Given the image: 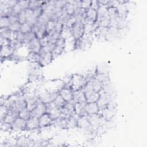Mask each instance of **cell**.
I'll list each match as a JSON object with an SVG mask.
<instances>
[{
  "label": "cell",
  "instance_id": "cell-1",
  "mask_svg": "<svg viewBox=\"0 0 147 147\" xmlns=\"http://www.w3.org/2000/svg\"><path fill=\"white\" fill-rule=\"evenodd\" d=\"M87 83V80L83 75L75 74L73 75L69 83L67 84L74 91L82 90Z\"/></svg>",
  "mask_w": 147,
  "mask_h": 147
},
{
  "label": "cell",
  "instance_id": "cell-2",
  "mask_svg": "<svg viewBox=\"0 0 147 147\" xmlns=\"http://www.w3.org/2000/svg\"><path fill=\"white\" fill-rule=\"evenodd\" d=\"M58 94L59 92L57 91L50 90H45L40 92L37 96L41 102L47 105L52 102Z\"/></svg>",
  "mask_w": 147,
  "mask_h": 147
},
{
  "label": "cell",
  "instance_id": "cell-3",
  "mask_svg": "<svg viewBox=\"0 0 147 147\" xmlns=\"http://www.w3.org/2000/svg\"><path fill=\"white\" fill-rule=\"evenodd\" d=\"M65 40L61 36L55 43V47L52 52L53 60H55L60 55H61L65 51Z\"/></svg>",
  "mask_w": 147,
  "mask_h": 147
},
{
  "label": "cell",
  "instance_id": "cell-4",
  "mask_svg": "<svg viewBox=\"0 0 147 147\" xmlns=\"http://www.w3.org/2000/svg\"><path fill=\"white\" fill-rule=\"evenodd\" d=\"M72 36L75 40L82 38L84 33V24L82 21H76L71 28Z\"/></svg>",
  "mask_w": 147,
  "mask_h": 147
},
{
  "label": "cell",
  "instance_id": "cell-5",
  "mask_svg": "<svg viewBox=\"0 0 147 147\" xmlns=\"http://www.w3.org/2000/svg\"><path fill=\"white\" fill-rule=\"evenodd\" d=\"M74 91L68 86L65 84L59 91V94L65 100L66 102H73Z\"/></svg>",
  "mask_w": 147,
  "mask_h": 147
},
{
  "label": "cell",
  "instance_id": "cell-6",
  "mask_svg": "<svg viewBox=\"0 0 147 147\" xmlns=\"http://www.w3.org/2000/svg\"><path fill=\"white\" fill-rule=\"evenodd\" d=\"M12 131L14 132H20L26 130V121L18 117L11 124Z\"/></svg>",
  "mask_w": 147,
  "mask_h": 147
},
{
  "label": "cell",
  "instance_id": "cell-7",
  "mask_svg": "<svg viewBox=\"0 0 147 147\" xmlns=\"http://www.w3.org/2000/svg\"><path fill=\"white\" fill-rule=\"evenodd\" d=\"M87 116L92 129H98L101 126L102 121L103 119L99 114L87 115Z\"/></svg>",
  "mask_w": 147,
  "mask_h": 147
},
{
  "label": "cell",
  "instance_id": "cell-8",
  "mask_svg": "<svg viewBox=\"0 0 147 147\" xmlns=\"http://www.w3.org/2000/svg\"><path fill=\"white\" fill-rule=\"evenodd\" d=\"M26 45L29 52L37 53H40L42 47L40 40L36 37Z\"/></svg>",
  "mask_w": 147,
  "mask_h": 147
},
{
  "label": "cell",
  "instance_id": "cell-9",
  "mask_svg": "<svg viewBox=\"0 0 147 147\" xmlns=\"http://www.w3.org/2000/svg\"><path fill=\"white\" fill-rule=\"evenodd\" d=\"M47 113V106L45 103L39 100L36 107L31 111V116L40 118Z\"/></svg>",
  "mask_w": 147,
  "mask_h": 147
},
{
  "label": "cell",
  "instance_id": "cell-10",
  "mask_svg": "<svg viewBox=\"0 0 147 147\" xmlns=\"http://www.w3.org/2000/svg\"><path fill=\"white\" fill-rule=\"evenodd\" d=\"M74 104L75 103L74 102H66L64 106L61 108L63 115L65 117H69L74 115L75 114Z\"/></svg>",
  "mask_w": 147,
  "mask_h": 147
},
{
  "label": "cell",
  "instance_id": "cell-11",
  "mask_svg": "<svg viewBox=\"0 0 147 147\" xmlns=\"http://www.w3.org/2000/svg\"><path fill=\"white\" fill-rule=\"evenodd\" d=\"M38 129H40L38 118L32 116L26 121V130L34 131Z\"/></svg>",
  "mask_w": 147,
  "mask_h": 147
},
{
  "label": "cell",
  "instance_id": "cell-12",
  "mask_svg": "<svg viewBox=\"0 0 147 147\" xmlns=\"http://www.w3.org/2000/svg\"><path fill=\"white\" fill-rule=\"evenodd\" d=\"M78 127L83 129L85 130H91L92 129L87 115L78 118Z\"/></svg>",
  "mask_w": 147,
  "mask_h": 147
},
{
  "label": "cell",
  "instance_id": "cell-13",
  "mask_svg": "<svg viewBox=\"0 0 147 147\" xmlns=\"http://www.w3.org/2000/svg\"><path fill=\"white\" fill-rule=\"evenodd\" d=\"M38 121L40 129L48 127L49 126H52V123L53 120L51 119L49 115L47 113H45L40 118H38Z\"/></svg>",
  "mask_w": 147,
  "mask_h": 147
},
{
  "label": "cell",
  "instance_id": "cell-14",
  "mask_svg": "<svg viewBox=\"0 0 147 147\" xmlns=\"http://www.w3.org/2000/svg\"><path fill=\"white\" fill-rule=\"evenodd\" d=\"M40 58L38 62V64L41 67H45L49 64L53 60L52 52L45 53L42 54H40Z\"/></svg>",
  "mask_w": 147,
  "mask_h": 147
},
{
  "label": "cell",
  "instance_id": "cell-15",
  "mask_svg": "<svg viewBox=\"0 0 147 147\" xmlns=\"http://www.w3.org/2000/svg\"><path fill=\"white\" fill-rule=\"evenodd\" d=\"M14 50L10 46H3L1 47V60L3 59H7L11 57L14 53Z\"/></svg>",
  "mask_w": 147,
  "mask_h": 147
},
{
  "label": "cell",
  "instance_id": "cell-16",
  "mask_svg": "<svg viewBox=\"0 0 147 147\" xmlns=\"http://www.w3.org/2000/svg\"><path fill=\"white\" fill-rule=\"evenodd\" d=\"M73 102L75 103H87L86 97L82 90L74 91Z\"/></svg>",
  "mask_w": 147,
  "mask_h": 147
},
{
  "label": "cell",
  "instance_id": "cell-17",
  "mask_svg": "<svg viewBox=\"0 0 147 147\" xmlns=\"http://www.w3.org/2000/svg\"><path fill=\"white\" fill-rule=\"evenodd\" d=\"M18 113H19V111L16 110L11 109H9L7 114L6 115L5 119L2 121L12 124L13 122L18 117Z\"/></svg>",
  "mask_w": 147,
  "mask_h": 147
},
{
  "label": "cell",
  "instance_id": "cell-18",
  "mask_svg": "<svg viewBox=\"0 0 147 147\" xmlns=\"http://www.w3.org/2000/svg\"><path fill=\"white\" fill-rule=\"evenodd\" d=\"M86 103H75L74 104L75 115L78 117L87 115L86 112Z\"/></svg>",
  "mask_w": 147,
  "mask_h": 147
},
{
  "label": "cell",
  "instance_id": "cell-19",
  "mask_svg": "<svg viewBox=\"0 0 147 147\" xmlns=\"http://www.w3.org/2000/svg\"><path fill=\"white\" fill-rule=\"evenodd\" d=\"M100 111L97 103H86V112L87 115L99 114Z\"/></svg>",
  "mask_w": 147,
  "mask_h": 147
},
{
  "label": "cell",
  "instance_id": "cell-20",
  "mask_svg": "<svg viewBox=\"0 0 147 147\" xmlns=\"http://www.w3.org/2000/svg\"><path fill=\"white\" fill-rule=\"evenodd\" d=\"M97 10H95L92 8H90L86 11V21L96 22L97 20Z\"/></svg>",
  "mask_w": 147,
  "mask_h": 147
},
{
  "label": "cell",
  "instance_id": "cell-21",
  "mask_svg": "<svg viewBox=\"0 0 147 147\" xmlns=\"http://www.w3.org/2000/svg\"><path fill=\"white\" fill-rule=\"evenodd\" d=\"M79 117L75 114L73 116L67 117V129H71L78 127V118Z\"/></svg>",
  "mask_w": 147,
  "mask_h": 147
},
{
  "label": "cell",
  "instance_id": "cell-22",
  "mask_svg": "<svg viewBox=\"0 0 147 147\" xmlns=\"http://www.w3.org/2000/svg\"><path fill=\"white\" fill-rule=\"evenodd\" d=\"M60 36L65 40L73 37L71 28L66 25H64L60 33Z\"/></svg>",
  "mask_w": 147,
  "mask_h": 147
},
{
  "label": "cell",
  "instance_id": "cell-23",
  "mask_svg": "<svg viewBox=\"0 0 147 147\" xmlns=\"http://www.w3.org/2000/svg\"><path fill=\"white\" fill-rule=\"evenodd\" d=\"M90 81L91 82L92 85L93 86L94 90L95 91L99 92L100 91H101L103 90V83L101 82H100L99 80H98V79H96V78H95L94 77L91 78L90 80Z\"/></svg>",
  "mask_w": 147,
  "mask_h": 147
},
{
  "label": "cell",
  "instance_id": "cell-24",
  "mask_svg": "<svg viewBox=\"0 0 147 147\" xmlns=\"http://www.w3.org/2000/svg\"><path fill=\"white\" fill-rule=\"evenodd\" d=\"M33 143L35 142L33 140L29 139L26 137H21L17 140V145L18 146H31L33 145Z\"/></svg>",
  "mask_w": 147,
  "mask_h": 147
},
{
  "label": "cell",
  "instance_id": "cell-25",
  "mask_svg": "<svg viewBox=\"0 0 147 147\" xmlns=\"http://www.w3.org/2000/svg\"><path fill=\"white\" fill-rule=\"evenodd\" d=\"M63 11L69 16H73L74 14V6L70 1H67L65 6L63 9Z\"/></svg>",
  "mask_w": 147,
  "mask_h": 147
},
{
  "label": "cell",
  "instance_id": "cell-26",
  "mask_svg": "<svg viewBox=\"0 0 147 147\" xmlns=\"http://www.w3.org/2000/svg\"><path fill=\"white\" fill-rule=\"evenodd\" d=\"M27 59L33 63L38 64L40 56L39 53L29 52L27 55Z\"/></svg>",
  "mask_w": 147,
  "mask_h": 147
},
{
  "label": "cell",
  "instance_id": "cell-27",
  "mask_svg": "<svg viewBox=\"0 0 147 147\" xmlns=\"http://www.w3.org/2000/svg\"><path fill=\"white\" fill-rule=\"evenodd\" d=\"M83 90V91L84 92L85 96L86 97V100H87V98L94 91V88H93V86L92 85L91 82L89 80L87 82V83H86V84L85 85V86L82 89Z\"/></svg>",
  "mask_w": 147,
  "mask_h": 147
},
{
  "label": "cell",
  "instance_id": "cell-28",
  "mask_svg": "<svg viewBox=\"0 0 147 147\" xmlns=\"http://www.w3.org/2000/svg\"><path fill=\"white\" fill-rule=\"evenodd\" d=\"M100 98V94L98 92L94 91L87 98V103H96Z\"/></svg>",
  "mask_w": 147,
  "mask_h": 147
},
{
  "label": "cell",
  "instance_id": "cell-29",
  "mask_svg": "<svg viewBox=\"0 0 147 147\" xmlns=\"http://www.w3.org/2000/svg\"><path fill=\"white\" fill-rule=\"evenodd\" d=\"M18 117L25 121H27L32 117L31 116V111H29V110H28L26 109V107L24 108L19 111Z\"/></svg>",
  "mask_w": 147,
  "mask_h": 147
},
{
  "label": "cell",
  "instance_id": "cell-30",
  "mask_svg": "<svg viewBox=\"0 0 147 147\" xmlns=\"http://www.w3.org/2000/svg\"><path fill=\"white\" fill-rule=\"evenodd\" d=\"M52 102L56 107H57L59 108H62L66 103L65 100L59 94H58L56 96Z\"/></svg>",
  "mask_w": 147,
  "mask_h": 147
},
{
  "label": "cell",
  "instance_id": "cell-31",
  "mask_svg": "<svg viewBox=\"0 0 147 147\" xmlns=\"http://www.w3.org/2000/svg\"><path fill=\"white\" fill-rule=\"evenodd\" d=\"M55 44L51 43V42L48 43L47 45L41 47V49L40 50V52L39 54L52 52L54 47H55Z\"/></svg>",
  "mask_w": 147,
  "mask_h": 147
},
{
  "label": "cell",
  "instance_id": "cell-32",
  "mask_svg": "<svg viewBox=\"0 0 147 147\" xmlns=\"http://www.w3.org/2000/svg\"><path fill=\"white\" fill-rule=\"evenodd\" d=\"M108 15L110 20H114L118 17L117 7L115 6H111L107 8Z\"/></svg>",
  "mask_w": 147,
  "mask_h": 147
},
{
  "label": "cell",
  "instance_id": "cell-33",
  "mask_svg": "<svg viewBox=\"0 0 147 147\" xmlns=\"http://www.w3.org/2000/svg\"><path fill=\"white\" fill-rule=\"evenodd\" d=\"M36 36L39 40L42 39L44 37L47 35V32L46 30L45 26H41L40 28L37 30V31L35 33Z\"/></svg>",
  "mask_w": 147,
  "mask_h": 147
},
{
  "label": "cell",
  "instance_id": "cell-34",
  "mask_svg": "<svg viewBox=\"0 0 147 147\" xmlns=\"http://www.w3.org/2000/svg\"><path fill=\"white\" fill-rule=\"evenodd\" d=\"M49 20H51L49 17L47 15H46L45 14L42 13V14L39 17L37 18V23H38L40 25L45 26V25L47 24V22Z\"/></svg>",
  "mask_w": 147,
  "mask_h": 147
},
{
  "label": "cell",
  "instance_id": "cell-35",
  "mask_svg": "<svg viewBox=\"0 0 147 147\" xmlns=\"http://www.w3.org/2000/svg\"><path fill=\"white\" fill-rule=\"evenodd\" d=\"M11 23L8 17H1L0 18V29L9 28Z\"/></svg>",
  "mask_w": 147,
  "mask_h": 147
},
{
  "label": "cell",
  "instance_id": "cell-36",
  "mask_svg": "<svg viewBox=\"0 0 147 147\" xmlns=\"http://www.w3.org/2000/svg\"><path fill=\"white\" fill-rule=\"evenodd\" d=\"M9 109L5 105H1L0 106V119L1 121H3L5 117L7 114Z\"/></svg>",
  "mask_w": 147,
  "mask_h": 147
},
{
  "label": "cell",
  "instance_id": "cell-37",
  "mask_svg": "<svg viewBox=\"0 0 147 147\" xmlns=\"http://www.w3.org/2000/svg\"><path fill=\"white\" fill-rule=\"evenodd\" d=\"M56 22V21L49 20L47 22V24L45 25V28H46V30H47V33H51V32H52L55 30Z\"/></svg>",
  "mask_w": 147,
  "mask_h": 147
},
{
  "label": "cell",
  "instance_id": "cell-38",
  "mask_svg": "<svg viewBox=\"0 0 147 147\" xmlns=\"http://www.w3.org/2000/svg\"><path fill=\"white\" fill-rule=\"evenodd\" d=\"M11 31L9 28H1L0 29V37L6 38L10 40Z\"/></svg>",
  "mask_w": 147,
  "mask_h": 147
},
{
  "label": "cell",
  "instance_id": "cell-39",
  "mask_svg": "<svg viewBox=\"0 0 147 147\" xmlns=\"http://www.w3.org/2000/svg\"><path fill=\"white\" fill-rule=\"evenodd\" d=\"M32 29V26L30 25L29 24H28L27 22H25L23 24H21L20 31L24 34H26L31 32Z\"/></svg>",
  "mask_w": 147,
  "mask_h": 147
},
{
  "label": "cell",
  "instance_id": "cell-40",
  "mask_svg": "<svg viewBox=\"0 0 147 147\" xmlns=\"http://www.w3.org/2000/svg\"><path fill=\"white\" fill-rule=\"evenodd\" d=\"M44 1H30L29 9L30 10H34L42 6Z\"/></svg>",
  "mask_w": 147,
  "mask_h": 147
},
{
  "label": "cell",
  "instance_id": "cell-41",
  "mask_svg": "<svg viewBox=\"0 0 147 147\" xmlns=\"http://www.w3.org/2000/svg\"><path fill=\"white\" fill-rule=\"evenodd\" d=\"M1 130L3 131H12L11 124L7 123L4 121H1Z\"/></svg>",
  "mask_w": 147,
  "mask_h": 147
},
{
  "label": "cell",
  "instance_id": "cell-42",
  "mask_svg": "<svg viewBox=\"0 0 147 147\" xmlns=\"http://www.w3.org/2000/svg\"><path fill=\"white\" fill-rule=\"evenodd\" d=\"M36 36V34L33 32L32 31L25 34V39H24V44H28L31 40H32L34 38H35Z\"/></svg>",
  "mask_w": 147,
  "mask_h": 147
},
{
  "label": "cell",
  "instance_id": "cell-43",
  "mask_svg": "<svg viewBox=\"0 0 147 147\" xmlns=\"http://www.w3.org/2000/svg\"><path fill=\"white\" fill-rule=\"evenodd\" d=\"M21 25V24L19 22H17L15 23L11 24L9 27V29L12 32H17L20 30Z\"/></svg>",
  "mask_w": 147,
  "mask_h": 147
},
{
  "label": "cell",
  "instance_id": "cell-44",
  "mask_svg": "<svg viewBox=\"0 0 147 147\" xmlns=\"http://www.w3.org/2000/svg\"><path fill=\"white\" fill-rule=\"evenodd\" d=\"M18 22L21 24H23L26 22V16L25 10H22L21 12H20L18 14Z\"/></svg>",
  "mask_w": 147,
  "mask_h": 147
},
{
  "label": "cell",
  "instance_id": "cell-45",
  "mask_svg": "<svg viewBox=\"0 0 147 147\" xmlns=\"http://www.w3.org/2000/svg\"><path fill=\"white\" fill-rule=\"evenodd\" d=\"M91 1L86 0V1H81V7L84 10H87L91 7Z\"/></svg>",
  "mask_w": 147,
  "mask_h": 147
},
{
  "label": "cell",
  "instance_id": "cell-46",
  "mask_svg": "<svg viewBox=\"0 0 147 147\" xmlns=\"http://www.w3.org/2000/svg\"><path fill=\"white\" fill-rule=\"evenodd\" d=\"M30 1H18V4L21 6L22 10H25L29 9Z\"/></svg>",
  "mask_w": 147,
  "mask_h": 147
},
{
  "label": "cell",
  "instance_id": "cell-47",
  "mask_svg": "<svg viewBox=\"0 0 147 147\" xmlns=\"http://www.w3.org/2000/svg\"><path fill=\"white\" fill-rule=\"evenodd\" d=\"M11 41L6 38L0 37V44L1 47L3 46H10Z\"/></svg>",
  "mask_w": 147,
  "mask_h": 147
},
{
  "label": "cell",
  "instance_id": "cell-48",
  "mask_svg": "<svg viewBox=\"0 0 147 147\" xmlns=\"http://www.w3.org/2000/svg\"><path fill=\"white\" fill-rule=\"evenodd\" d=\"M12 10H13V14L15 15H18V14L22 11L21 6L18 4V3L12 8Z\"/></svg>",
  "mask_w": 147,
  "mask_h": 147
},
{
  "label": "cell",
  "instance_id": "cell-49",
  "mask_svg": "<svg viewBox=\"0 0 147 147\" xmlns=\"http://www.w3.org/2000/svg\"><path fill=\"white\" fill-rule=\"evenodd\" d=\"M24 39H25V34L22 33L20 31L17 32V38L16 41H17L19 42L24 44Z\"/></svg>",
  "mask_w": 147,
  "mask_h": 147
},
{
  "label": "cell",
  "instance_id": "cell-50",
  "mask_svg": "<svg viewBox=\"0 0 147 147\" xmlns=\"http://www.w3.org/2000/svg\"><path fill=\"white\" fill-rule=\"evenodd\" d=\"M33 14L35 16V17H36L37 18L39 17L43 13V10H42V6L33 10Z\"/></svg>",
  "mask_w": 147,
  "mask_h": 147
},
{
  "label": "cell",
  "instance_id": "cell-51",
  "mask_svg": "<svg viewBox=\"0 0 147 147\" xmlns=\"http://www.w3.org/2000/svg\"><path fill=\"white\" fill-rule=\"evenodd\" d=\"M9 21L10 22L11 24L13 23H15L17 22H18V15H15L12 14L11 15H10V16L8 17Z\"/></svg>",
  "mask_w": 147,
  "mask_h": 147
},
{
  "label": "cell",
  "instance_id": "cell-52",
  "mask_svg": "<svg viewBox=\"0 0 147 147\" xmlns=\"http://www.w3.org/2000/svg\"><path fill=\"white\" fill-rule=\"evenodd\" d=\"M100 5L99 3V1H91V8L98 10L99 9Z\"/></svg>",
  "mask_w": 147,
  "mask_h": 147
}]
</instances>
